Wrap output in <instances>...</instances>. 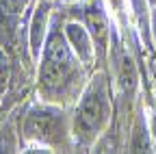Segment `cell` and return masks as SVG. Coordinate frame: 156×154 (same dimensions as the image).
Listing matches in <instances>:
<instances>
[{
  "mask_svg": "<svg viewBox=\"0 0 156 154\" xmlns=\"http://www.w3.org/2000/svg\"><path fill=\"white\" fill-rule=\"evenodd\" d=\"M35 74H37L35 85L39 100L63 104V106H74L89 76L93 74L76 56V52L67 41L63 30V11L58 15H52L50 33L46 37Z\"/></svg>",
  "mask_w": 156,
  "mask_h": 154,
  "instance_id": "6da1fadb",
  "label": "cell"
},
{
  "mask_svg": "<svg viewBox=\"0 0 156 154\" xmlns=\"http://www.w3.org/2000/svg\"><path fill=\"white\" fill-rule=\"evenodd\" d=\"M22 152H76L72 111L63 104L35 100L20 115Z\"/></svg>",
  "mask_w": 156,
  "mask_h": 154,
  "instance_id": "7a4b0ae2",
  "label": "cell"
},
{
  "mask_svg": "<svg viewBox=\"0 0 156 154\" xmlns=\"http://www.w3.org/2000/svg\"><path fill=\"white\" fill-rule=\"evenodd\" d=\"M113 122V85L108 72L100 70L89 81L72 106V134L78 152L93 150L98 139L111 128Z\"/></svg>",
  "mask_w": 156,
  "mask_h": 154,
  "instance_id": "3957f363",
  "label": "cell"
},
{
  "mask_svg": "<svg viewBox=\"0 0 156 154\" xmlns=\"http://www.w3.org/2000/svg\"><path fill=\"white\" fill-rule=\"evenodd\" d=\"M76 9H78V15L74 11H67V13L85 22V26L89 28L93 37L100 65H104L108 61V52H111L108 48L111 46V20H108V13L104 11L102 0H83V2H78Z\"/></svg>",
  "mask_w": 156,
  "mask_h": 154,
  "instance_id": "277c9868",
  "label": "cell"
},
{
  "mask_svg": "<svg viewBox=\"0 0 156 154\" xmlns=\"http://www.w3.org/2000/svg\"><path fill=\"white\" fill-rule=\"evenodd\" d=\"M63 30H65V37H67L72 50L76 52V56L93 72L95 65H100V59H98L93 37H91L89 28L85 26V22L69 15L67 11H63Z\"/></svg>",
  "mask_w": 156,
  "mask_h": 154,
  "instance_id": "5b68a950",
  "label": "cell"
},
{
  "mask_svg": "<svg viewBox=\"0 0 156 154\" xmlns=\"http://www.w3.org/2000/svg\"><path fill=\"white\" fill-rule=\"evenodd\" d=\"M52 0H37L30 15H28V22H26V41H28V50L30 56L37 65L39 56H41L44 44H46V37L50 33V24H52Z\"/></svg>",
  "mask_w": 156,
  "mask_h": 154,
  "instance_id": "8992f818",
  "label": "cell"
},
{
  "mask_svg": "<svg viewBox=\"0 0 156 154\" xmlns=\"http://www.w3.org/2000/svg\"><path fill=\"white\" fill-rule=\"evenodd\" d=\"M22 65L24 63H20V59L9 48H5L2 44H0V106L5 104V98L13 91Z\"/></svg>",
  "mask_w": 156,
  "mask_h": 154,
  "instance_id": "52a82bcc",
  "label": "cell"
},
{
  "mask_svg": "<svg viewBox=\"0 0 156 154\" xmlns=\"http://www.w3.org/2000/svg\"><path fill=\"white\" fill-rule=\"evenodd\" d=\"M126 148H128V152H156L143 111L136 113V117L130 126V141L126 143Z\"/></svg>",
  "mask_w": 156,
  "mask_h": 154,
  "instance_id": "ba28073f",
  "label": "cell"
},
{
  "mask_svg": "<svg viewBox=\"0 0 156 154\" xmlns=\"http://www.w3.org/2000/svg\"><path fill=\"white\" fill-rule=\"evenodd\" d=\"M0 152H22V132H20V115L9 113L0 124Z\"/></svg>",
  "mask_w": 156,
  "mask_h": 154,
  "instance_id": "9c48e42d",
  "label": "cell"
},
{
  "mask_svg": "<svg viewBox=\"0 0 156 154\" xmlns=\"http://www.w3.org/2000/svg\"><path fill=\"white\" fill-rule=\"evenodd\" d=\"M150 37H152V46L156 48V7L150 11Z\"/></svg>",
  "mask_w": 156,
  "mask_h": 154,
  "instance_id": "30bf717a",
  "label": "cell"
},
{
  "mask_svg": "<svg viewBox=\"0 0 156 154\" xmlns=\"http://www.w3.org/2000/svg\"><path fill=\"white\" fill-rule=\"evenodd\" d=\"M54 2H58V5H67V7H74V5H78V2H83V0H54Z\"/></svg>",
  "mask_w": 156,
  "mask_h": 154,
  "instance_id": "8fae6325",
  "label": "cell"
},
{
  "mask_svg": "<svg viewBox=\"0 0 156 154\" xmlns=\"http://www.w3.org/2000/svg\"><path fill=\"white\" fill-rule=\"evenodd\" d=\"M147 2H150V7H156V0H147Z\"/></svg>",
  "mask_w": 156,
  "mask_h": 154,
  "instance_id": "7c38bea8",
  "label": "cell"
}]
</instances>
